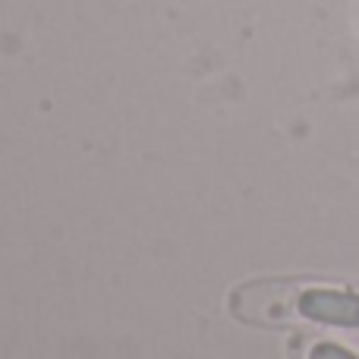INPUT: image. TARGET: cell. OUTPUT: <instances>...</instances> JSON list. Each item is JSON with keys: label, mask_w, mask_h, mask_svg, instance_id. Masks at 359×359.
<instances>
[{"label": "cell", "mask_w": 359, "mask_h": 359, "mask_svg": "<svg viewBox=\"0 0 359 359\" xmlns=\"http://www.w3.org/2000/svg\"><path fill=\"white\" fill-rule=\"evenodd\" d=\"M299 312L312 322L359 328V297L344 290H306L299 297Z\"/></svg>", "instance_id": "6da1fadb"}, {"label": "cell", "mask_w": 359, "mask_h": 359, "mask_svg": "<svg viewBox=\"0 0 359 359\" xmlns=\"http://www.w3.org/2000/svg\"><path fill=\"white\" fill-rule=\"evenodd\" d=\"M309 359H356V356L350 353V350L337 347V344H318Z\"/></svg>", "instance_id": "7a4b0ae2"}]
</instances>
